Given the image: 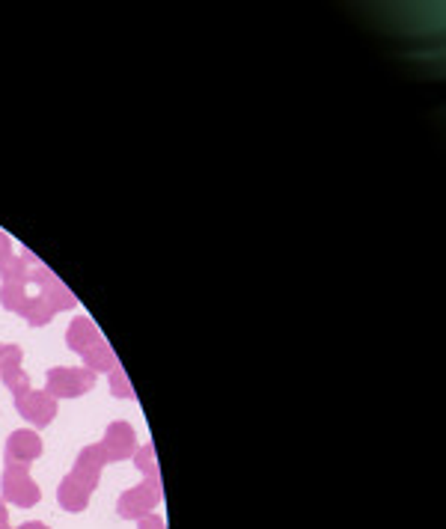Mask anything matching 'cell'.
<instances>
[{
    "instance_id": "cell-1",
    "label": "cell",
    "mask_w": 446,
    "mask_h": 529,
    "mask_svg": "<svg viewBox=\"0 0 446 529\" xmlns=\"http://www.w3.org/2000/svg\"><path fill=\"white\" fill-rule=\"evenodd\" d=\"M24 529H45V526H24Z\"/></svg>"
}]
</instances>
